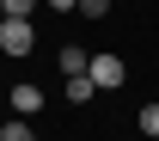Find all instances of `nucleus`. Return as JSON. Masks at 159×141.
I'll list each match as a JSON object with an SVG mask.
<instances>
[{
	"mask_svg": "<svg viewBox=\"0 0 159 141\" xmlns=\"http://www.w3.org/2000/svg\"><path fill=\"white\" fill-rule=\"evenodd\" d=\"M0 6H6L12 19H31V12H37V0H0Z\"/></svg>",
	"mask_w": 159,
	"mask_h": 141,
	"instance_id": "nucleus-9",
	"label": "nucleus"
},
{
	"mask_svg": "<svg viewBox=\"0 0 159 141\" xmlns=\"http://www.w3.org/2000/svg\"><path fill=\"white\" fill-rule=\"evenodd\" d=\"M74 12H80V19H110V0H80Z\"/></svg>",
	"mask_w": 159,
	"mask_h": 141,
	"instance_id": "nucleus-7",
	"label": "nucleus"
},
{
	"mask_svg": "<svg viewBox=\"0 0 159 141\" xmlns=\"http://www.w3.org/2000/svg\"><path fill=\"white\" fill-rule=\"evenodd\" d=\"M135 123H141V135H153V141H159V104H147Z\"/></svg>",
	"mask_w": 159,
	"mask_h": 141,
	"instance_id": "nucleus-8",
	"label": "nucleus"
},
{
	"mask_svg": "<svg viewBox=\"0 0 159 141\" xmlns=\"http://www.w3.org/2000/svg\"><path fill=\"white\" fill-rule=\"evenodd\" d=\"M0 141H37V135H31V117H12L6 129H0Z\"/></svg>",
	"mask_w": 159,
	"mask_h": 141,
	"instance_id": "nucleus-6",
	"label": "nucleus"
},
{
	"mask_svg": "<svg viewBox=\"0 0 159 141\" xmlns=\"http://www.w3.org/2000/svg\"><path fill=\"white\" fill-rule=\"evenodd\" d=\"M0 19H6V6H0Z\"/></svg>",
	"mask_w": 159,
	"mask_h": 141,
	"instance_id": "nucleus-11",
	"label": "nucleus"
},
{
	"mask_svg": "<svg viewBox=\"0 0 159 141\" xmlns=\"http://www.w3.org/2000/svg\"><path fill=\"white\" fill-rule=\"evenodd\" d=\"M12 110H19V117H37V110H43V86L19 80V86H12Z\"/></svg>",
	"mask_w": 159,
	"mask_h": 141,
	"instance_id": "nucleus-3",
	"label": "nucleus"
},
{
	"mask_svg": "<svg viewBox=\"0 0 159 141\" xmlns=\"http://www.w3.org/2000/svg\"><path fill=\"white\" fill-rule=\"evenodd\" d=\"M43 6H55V12H74V6H80V0H43Z\"/></svg>",
	"mask_w": 159,
	"mask_h": 141,
	"instance_id": "nucleus-10",
	"label": "nucleus"
},
{
	"mask_svg": "<svg viewBox=\"0 0 159 141\" xmlns=\"http://www.w3.org/2000/svg\"><path fill=\"white\" fill-rule=\"evenodd\" d=\"M92 98H98V80L92 74H67V104L80 110V104H92Z\"/></svg>",
	"mask_w": 159,
	"mask_h": 141,
	"instance_id": "nucleus-4",
	"label": "nucleus"
},
{
	"mask_svg": "<svg viewBox=\"0 0 159 141\" xmlns=\"http://www.w3.org/2000/svg\"><path fill=\"white\" fill-rule=\"evenodd\" d=\"M31 43H37V31H31V19H0V55H31Z\"/></svg>",
	"mask_w": 159,
	"mask_h": 141,
	"instance_id": "nucleus-1",
	"label": "nucleus"
},
{
	"mask_svg": "<svg viewBox=\"0 0 159 141\" xmlns=\"http://www.w3.org/2000/svg\"><path fill=\"white\" fill-rule=\"evenodd\" d=\"M86 74L98 80V92H116V86L129 80V68H122V55H92V61H86Z\"/></svg>",
	"mask_w": 159,
	"mask_h": 141,
	"instance_id": "nucleus-2",
	"label": "nucleus"
},
{
	"mask_svg": "<svg viewBox=\"0 0 159 141\" xmlns=\"http://www.w3.org/2000/svg\"><path fill=\"white\" fill-rule=\"evenodd\" d=\"M86 61H92V55H86L80 43H67V49H61V61H55V68H61V74H86Z\"/></svg>",
	"mask_w": 159,
	"mask_h": 141,
	"instance_id": "nucleus-5",
	"label": "nucleus"
}]
</instances>
